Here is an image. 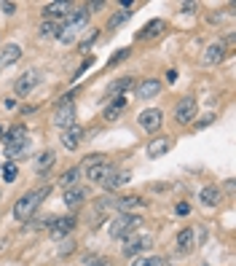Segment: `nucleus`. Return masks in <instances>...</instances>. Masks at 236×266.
<instances>
[{"label":"nucleus","instance_id":"obj_1","mask_svg":"<svg viewBox=\"0 0 236 266\" xmlns=\"http://www.w3.org/2000/svg\"><path fill=\"white\" fill-rule=\"evenodd\" d=\"M49 194H51V186H40V188L30 191V194L19 196V199H16V205H14V218H16V220H30L32 215H35L38 205H40V202H43Z\"/></svg>","mask_w":236,"mask_h":266},{"label":"nucleus","instance_id":"obj_2","mask_svg":"<svg viewBox=\"0 0 236 266\" xmlns=\"http://www.w3.org/2000/svg\"><path fill=\"white\" fill-rule=\"evenodd\" d=\"M142 223H145V220H142L140 215L126 213V215H121L118 220H113V223H110V237H116V239H126V237H131Z\"/></svg>","mask_w":236,"mask_h":266},{"label":"nucleus","instance_id":"obj_3","mask_svg":"<svg viewBox=\"0 0 236 266\" xmlns=\"http://www.w3.org/2000/svg\"><path fill=\"white\" fill-rule=\"evenodd\" d=\"M54 124L59 129H67L76 124V105H73V94H65V97L59 100V105H56L54 110Z\"/></svg>","mask_w":236,"mask_h":266},{"label":"nucleus","instance_id":"obj_4","mask_svg":"<svg viewBox=\"0 0 236 266\" xmlns=\"http://www.w3.org/2000/svg\"><path fill=\"white\" fill-rule=\"evenodd\" d=\"M196 113H199V103H196V97H180L177 100V105H175V118H177V124H193L196 121Z\"/></svg>","mask_w":236,"mask_h":266},{"label":"nucleus","instance_id":"obj_5","mask_svg":"<svg viewBox=\"0 0 236 266\" xmlns=\"http://www.w3.org/2000/svg\"><path fill=\"white\" fill-rule=\"evenodd\" d=\"M153 245V237L151 234H131V237H126V242H124V258H134V256H140L142 250H148V247Z\"/></svg>","mask_w":236,"mask_h":266},{"label":"nucleus","instance_id":"obj_6","mask_svg":"<svg viewBox=\"0 0 236 266\" xmlns=\"http://www.w3.org/2000/svg\"><path fill=\"white\" fill-rule=\"evenodd\" d=\"M137 121H140V127L145 129V132H158L161 129V124H164V113L158 110V107H148V110H142L140 113V118H137Z\"/></svg>","mask_w":236,"mask_h":266},{"label":"nucleus","instance_id":"obj_7","mask_svg":"<svg viewBox=\"0 0 236 266\" xmlns=\"http://www.w3.org/2000/svg\"><path fill=\"white\" fill-rule=\"evenodd\" d=\"M38 83H40V76H38L35 70H27L25 76H19V78H16V83H14V92L19 94V97H27V94H30L32 89L38 86Z\"/></svg>","mask_w":236,"mask_h":266},{"label":"nucleus","instance_id":"obj_8","mask_svg":"<svg viewBox=\"0 0 236 266\" xmlns=\"http://www.w3.org/2000/svg\"><path fill=\"white\" fill-rule=\"evenodd\" d=\"M131 180V169H110L105 180H102V188L105 191H118L121 186H126Z\"/></svg>","mask_w":236,"mask_h":266},{"label":"nucleus","instance_id":"obj_9","mask_svg":"<svg viewBox=\"0 0 236 266\" xmlns=\"http://www.w3.org/2000/svg\"><path fill=\"white\" fill-rule=\"evenodd\" d=\"M73 229H76V218H73V215H67V218H54V223L49 226V234L54 237V239H65Z\"/></svg>","mask_w":236,"mask_h":266},{"label":"nucleus","instance_id":"obj_10","mask_svg":"<svg viewBox=\"0 0 236 266\" xmlns=\"http://www.w3.org/2000/svg\"><path fill=\"white\" fill-rule=\"evenodd\" d=\"M172 145H175V140L172 137H153L151 143H148V148H145V154L151 156V159H158V156H164V154H169L172 151Z\"/></svg>","mask_w":236,"mask_h":266},{"label":"nucleus","instance_id":"obj_11","mask_svg":"<svg viewBox=\"0 0 236 266\" xmlns=\"http://www.w3.org/2000/svg\"><path fill=\"white\" fill-rule=\"evenodd\" d=\"M164 32H166V22L164 19H153V22H148V25L137 32V41H153V38L164 35Z\"/></svg>","mask_w":236,"mask_h":266},{"label":"nucleus","instance_id":"obj_12","mask_svg":"<svg viewBox=\"0 0 236 266\" xmlns=\"http://www.w3.org/2000/svg\"><path fill=\"white\" fill-rule=\"evenodd\" d=\"M80 140H83V127L73 124V127L62 129V145H65L67 151H76L78 145H80Z\"/></svg>","mask_w":236,"mask_h":266},{"label":"nucleus","instance_id":"obj_13","mask_svg":"<svg viewBox=\"0 0 236 266\" xmlns=\"http://www.w3.org/2000/svg\"><path fill=\"white\" fill-rule=\"evenodd\" d=\"M86 196H89V188H86V186H73V188L65 191V196H62V199H65L67 207H73V210H76V207H80L86 202Z\"/></svg>","mask_w":236,"mask_h":266},{"label":"nucleus","instance_id":"obj_14","mask_svg":"<svg viewBox=\"0 0 236 266\" xmlns=\"http://www.w3.org/2000/svg\"><path fill=\"white\" fill-rule=\"evenodd\" d=\"M177 247H180V253H191L193 247H196V231H193L191 226H183V229L177 231Z\"/></svg>","mask_w":236,"mask_h":266},{"label":"nucleus","instance_id":"obj_15","mask_svg":"<svg viewBox=\"0 0 236 266\" xmlns=\"http://www.w3.org/2000/svg\"><path fill=\"white\" fill-rule=\"evenodd\" d=\"M70 8H73L70 3H62V0H56V3H46L40 14H43V19L54 22L56 16H67V14H70Z\"/></svg>","mask_w":236,"mask_h":266},{"label":"nucleus","instance_id":"obj_16","mask_svg":"<svg viewBox=\"0 0 236 266\" xmlns=\"http://www.w3.org/2000/svg\"><path fill=\"white\" fill-rule=\"evenodd\" d=\"M220 199H223V191L217 188V186H204L201 194H199V202L204 207H217V205H220Z\"/></svg>","mask_w":236,"mask_h":266},{"label":"nucleus","instance_id":"obj_17","mask_svg":"<svg viewBox=\"0 0 236 266\" xmlns=\"http://www.w3.org/2000/svg\"><path fill=\"white\" fill-rule=\"evenodd\" d=\"M158 92H161L158 78H145V81H140V86H137V97L140 100H151V97H156Z\"/></svg>","mask_w":236,"mask_h":266},{"label":"nucleus","instance_id":"obj_18","mask_svg":"<svg viewBox=\"0 0 236 266\" xmlns=\"http://www.w3.org/2000/svg\"><path fill=\"white\" fill-rule=\"evenodd\" d=\"M110 169H116L110 161H102V164H94V167L86 169V178H89V183H102V180L110 175Z\"/></svg>","mask_w":236,"mask_h":266},{"label":"nucleus","instance_id":"obj_19","mask_svg":"<svg viewBox=\"0 0 236 266\" xmlns=\"http://www.w3.org/2000/svg\"><path fill=\"white\" fill-rule=\"evenodd\" d=\"M131 86H134V78H131V76L116 78V81H113L110 86H107V97H110V100H118L121 94H124L126 89H131Z\"/></svg>","mask_w":236,"mask_h":266},{"label":"nucleus","instance_id":"obj_20","mask_svg":"<svg viewBox=\"0 0 236 266\" xmlns=\"http://www.w3.org/2000/svg\"><path fill=\"white\" fill-rule=\"evenodd\" d=\"M65 19H67V27H70V30H78V27H83L86 22H89V11H86V5L70 8V14H67Z\"/></svg>","mask_w":236,"mask_h":266},{"label":"nucleus","instance_id":"obj_21","mask_svg":"<svg viewBox=\"0 0 236 266\" xmlns=\"http://www.w3.org/2000/svg\"><path fill=\"white\" fill-rule=\"evenodd\" d=\"M137 207H145V199H142L140 194H131V196H121V199L116 202V210L121 213H131V210H137Z\"/></svg>","mask_w":236,"mask_h":266},{"label":"nucleus","instance_id":"obj_22","mask_svg":"<svg viewBox=\"0 0 236 266\" xmlns=\"http://www.w3.org/2000/svg\"><path fill=\"white\" fill-rule=\"evenodd\" d=\"M223 59H226V46H223V43H212V46H207L204 65H220Z\"/></svg>","mask_w":236,"mask_h":266},{"label":"nucleus","instance_id":"obj_23","mask_svg":"<svg viewBox=\"0 0 236 266\" xmlns=\"http://www.w3.org/2000/svg\"><path fill=\"white\" fill-rule=\"evenodd\" d=\"M22 59V49L16 46V43H8V46H3V52H0V67H8L14 65V62Z\"/></svg>","mask_w":236,"mask_h":266},{"label":"nucleus","instance_id":"obj_24","mask_svg":"<svg viewBox=\"0 0 236 266\" xmlns=\"http://www.w3.org/2000/svg\"><path fill=\"white\" fill-rule=\"evenodd\" d=\"M25 137H27V127H25V124H14V127L0 137V143L11 145V143H19V140H25Z\"/></svg>","mask_w":236,"mask_h":266},{"label":"nucleus","instance_id":"obj_25","mask_svg":"<svg viewBox=\"0 0 236 266\" xmlns=\"http://www.w3.org/2000/svg\"><path fill=\"white\" fill-rule=\"evenodd\" d=\"M5 148V156L8 159H19V156H25L27 151H30V140H19V143H11V145H3Z\"/></svg>","mask_w":236,"mask_h":266},{"label":"nucleus","instance_id":"obj_26","mask_svg":"<svg viewBox=\"0 0 236 266\" xmlns=\"http://www.w3.org/2000/svg\"><path fill=\"white\" fill-rule=\"evenodd\" d=\"M80 172H83V169L80 167H70L67 169V172H62V178H59V186L62 188H73V186H78V178H80Z\"/></svg>","mask_w":236,"mask_h":266},{"label":"nucleus","instance_id":"obj_27","mask_svg":"<svg viewBox=\"0 0 236 266\" xmlns=\"http://www.w3.org/2000/svg\"><path fill=\"white\" fill-rule=\"evenodd\" d=\"M54 161H56V154H54V151H43V154L38 156V164H35L38 175H46L51 167H54Z\"/></svg>","mask_w":236,"mask_h":266},{"label":"nucleus","instance_id":"obj_28","mask_svg":"<svg viewBox=\"0 0 236 266\" xmlns=\"http://www.w3.org/2000/svg\"><path fill=\"white\" fill-rule=\"evenodd\" d=\"M124 107H126V97H118V100H113L110 105H107V110H105V118L107 121H116V118L124 113Z\"/></svg>","mask_w":236,"mask_h":266},{"label":"nucleus","instance_id":"obj_29","mask_svg":"<svg viewBox=\"0 0 236 266\" xmlns=\"http://www.w3.org/2000/svg\"><path fill=\"white\" fill-rule=\"evenodd\" d=\"M38 32H40V38H59V27H56V22H49V19H43L40 22V27H38Z\"/></svg>","mask_w":236,"mask_h":266},{"label":"nucleus","instance_id":"obj_30","mask_svg":"<svg viewBox=\"0 0 236 266\" xmlns=\"http://www.w3.org/2000/svg\"><path fill=\"white\" fill-rule=\"evenodd\" d=\"M131 14H134V11H118V14H113L110 22H107V27H110V30H116V27L126 25V22L131 19Z\"/></svg>","mask_w":236,"mask_h":266},{"label":"nucleus","instance_id":"obj_31","mask_svg":"<svg viewBox=\"0 0 236 266\" xmlns=\"http://www.w3.org/2000/svg\"><path fill=\"white\" fill-rule=\"evenodd\" d=\"M131 266H164V258L161 256H145V258H134Z\"/></svg>","mask_w":236,"mask_h":266},{"label":"nucleus","instance_id":"obj_32","mask_svg":"<svg viewBox=\"0 0 236 266\" xmlns=\"http://www.w3.org/2000/svg\"><path fill=\"white\" fill-rule=\"evenodd\" d=\"M129 56H131V49H121V52H118L116 56H113V59H110V62H107V67H116V65H118V62H124V59H129Z\"/></svg>","mask_w":236,"mask_h":266},{"label":"nucleus","instance_id":"obj_33","mask_svg":"<svg viewBox=\"0 0 236 266\" xmlns=\"http://www.w3.org/2000/svg\"><path fill=\"white\" fill-rule=\"evenodd\" d=\"M116 207V202L110 199V196H102L100 202H97V213H107V210H113Z\"/></svg>","mask_w":236,"mask_h":266},{"label":"nucleus","instance_id":"obj_34","mask_svg":"<svg viewBox=\"0 0 236 266\" xmlns=\"http://www.w3.org/2000/svg\"><path fill=\"white\" fill-rule=\"evenodd\" d=\"M210 124H215V113H207L199 121H193V129H204V127H210Z\"/></svg>","mask_w":236,"mask_h":266},{"label":"nucleus","instance_id":"obj_35","mask_svg":"<svg viewBox=\"0 0 236 266\" xmlns=\"http://www.w3.org/2000/svg\"><path fill=\"white\" fill-rule=\"evenodd\" d=\"M16 175H19V172H16L14 164H5V167H3V180H5V183H14Z\"/></svg>","mask_w":236,"mask_h":266},{"label":"nucleus","instance_id":"obj_36","mask_svg":"<svg viewBox=\"0 0 236 266\" xmlns=\"http://www.w3.org/2000/svg\"><path fill=\"white\" fill-rule=\"evenodd\" d=\"M102 161H105V156H102V154L86 156V159H83V167H80V169H89V167H94V164H102Z\"/></svg>","mask_w":236,"mask_h":266},{"label":"nucleus","instance_id":"obj_37","mask_svg":"<svg viewBox=\"0 0 236 266\" xmlns=\"http://www.w3.org/2000/svg\"><path fill=\"white\" fill-rule=\"evenodd\" d=\"M94 41H97V30H91V35H89V38H86V41H83V43H80V46H78V52H80V54H83V52H86V49H89V46H91V43H94Z\"/></svg>","mask_w":236,"mask_h":266},{"label":"nucleus","instance_id":"obj_38","mask_svg":"<svg viewBox=\"0 0 236 266\" xmlns=\"http://www.w3.org/2000/svg\"><path fill=\"white\" fill-rule=\"evenodd\" d=\"M73 250H76V242H70V239H67V242H62V247H59V256H70Z\"/></svg>","mask_w":236,"mask_h":266},{"label":"nucleus","instance_id":"obj_39","mask_svg":"<svg viewBox=\"0 0 236 266\" xmlns=\"http://www.w3.org/2000/svg\"><path fill=\"white\" fill-rule=\"evenodd\" d=\"M51 223H54V218H38V220H32V229H46Z\"/></svg>","mask_w":236,"mask_h":266},{"label":"nucleus","instance_id":"obj_40","mask_svg":"<svg viewBox=\"0 0 236 266\" xmlns=\"http://www.w3.org/2000/svg\"><path fill=\"white\" fill-rule=\"evenodd\" d=\"M175 213H177V215H183V218H185V215H191V205H188V202H180V205L175 207Z\"/></svg>","mask_w":236,"mask_h":266},{"label":"nucleus","instance_id":"obj_41","mask_svg":"<svg viewBox=\"0 0 236 266\" xmlns=\"http://www.w3.org/2000/svg\"><path fill=\"white\" fill-rule=\"evenodd\" d=\"M83 266H110V264H107L105 258H86Z\"/></svg>","mask_w":236,"mask_h":266},{"label":"nucleus","instance_id":"obj_42","mask_svg":"<svg viewBox=\"0 0 236 266\" xmlns=\"http://www.w3.org/2000/svg\"><path fill=\"white\" fill-rule=\"evenodd\" d=\"M199 3H183V14H196Z\"/></svg>","mask_w":236,"mask_h":266},{"label":"nucleus","instance_id":"obj_43","mask_svg":"<svg viewBox=\"0 0 236 266\" xmlns=\"http://www.w3.org/2000/svg\"><path fill=\"white\" fill-rule=\"evenodd\" d=\"M0 11H3V14H14V11H16V5L5 0V3H0Z\"/></svg>","mask_w":236,"mask_h":266},{"label":"nucleus","instance_id":"obj_44","mask_svg":"<svg viewBox=\"0 0 236 266\" xmlns=\"http://www.w3.org/2000/svg\"><path fill=\"white\" fill-rule=\"evenodd\" d=\"M166 81L175 83V81H177V70H169V73H166Z\"/></svg>","mask_w":236,"mask_h":266}]
</instances>
